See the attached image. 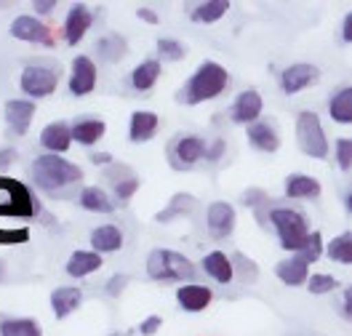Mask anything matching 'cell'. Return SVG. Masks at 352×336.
<instances>
[{
	"mask_svg": "<svg viewBox=\"0 0 352 336\" xmlns=\"http://www.w3.org/2000/svg\"><path fill=\"white\" fill-rule=\"evenodd\" d=\"M41 214V203L35 195H30V190L22 181L0 177V219L14 216V219H32ZM30 238L27 227H14V229H3L0 227V243H24Z\"/></svg>",
	"mask_w": 352,
	"mask_h": 336,
	"instance_id": "6da1fadb",
	"label": "cell"
},
{
	"mask_svg": "<svg viewBox=\"0 0 352 336\" xmlns=\"http://www.w3.org/2000/svg\"><path fill=\"white\" fill-rule=\"evenodd\" d=\"M83 168L65 160L62 155H38L32 160V181L45 195L67 198L69 187L80 184Z\"/></svg>",
	"mask_w": 352,
	"mask_h": 336,
	"instance_id": "7a4b0ae2",
	"label": "cell"
},
{
	"mask_svg": "<svg viewBox=\"0 0 352 336\" xmlns=\"http://www.w3.org/2000/svg\"><path fill=\"white\" fill-rule=\"evenodd\" d=\"M230 83V72L221 67L219 62H203L190 80L179 89L176 93V102L182 104H203V102H211L217 99L221 91L227 89Z\"/></svg>",
	"mask_w": 352,
	"mask_h": 336,
	"instance_id": "3957f363",
	"label": "cell"
},
{
	"mask_svg": "<svg viewBox=\"0 0 352 336\" xmlns=\"http://www.w3.org/2000/svg\"><path fill=\"white\" fill-rule=\"evenodd\" d=\"M267 219L272 224V229L278 232V240H280L283 251H294V254L302 251V246L307 243L309 235L307 216L302 211L288 208V205H275V208H270Z\"/></svg>",
	"mask_w": 352,
	"mask_h": 336,
	"instance_id": "277c9868",
	"label": "cell"
},
{
	"mask_svg": "<svg viewBox=\"0 0 352 336\" xmlns=\"http://www.w3.org/2000/svg\"><path fill=\"white\" fill-rule=\"evenodd\" d=\"M147 275L157 283H182L195 278V265L171 248H155L147 256Z\"/></svg>",
	"mask_w": 352,
	"mask_h": 336,
	"instance_id": "5b68a950",
	"label": "cell"
},
{
	"mask_svg": "<svg viewBox=\"0 0 352 336\" xmlns=\"http://www.w3.org/2000/svg\"><path fill=\"white\" fill-rule=\"evenodd\" d=\"M296 144L307 157H315V160L329 157V139L323 134L320 117L315 112H299V117H296Z\"/></svg>",
	"mask_w": 352,
	"mask_h": 336,
	"instance_id": "8992f818",
	"label": "cell"
},
{
	"mask_svg": "<svg viewBox=\"0 0 352 336\" xmlns=\"http://www.w3.org/2000/svg\"><path fill=\"white\" fill-rule=\"evenodd\" d=\"M59 78H62L59 67H51V65H27L22 69L19 86H22L24 96L30 102H35V99H45L48 93H54L56 86H59Z\"/></svg>",
	"mask_w": 352,
	"mask_h": 336,
	"instance_id": "52a82bcc",
	"label": "cell"
},
{
	"mask_svg": "<svg viewBox=\"0 0 352 336\" xmlns=\"http://www.w3.org/2000/svg\"><path fill=\"white\" fill-rule=\"evenodd\" d=\"M11 38L24 41V43L48 45V48H54V43H56L51 27L45 22H41V19H35V16H30V14H22V16H16L11 22Z\"/></svg>",
	"mask_w": 352,
	"mask_h": 336,
	"instance_id": "ba28073f",
	"label": "cell"
},
{
	"mask_svg": "<svg viewBox=\"0 0 352 336\" xmlns=\"http://www.w3.org/2000/svg\"><path fill=\"white\" fill-rule=\"evenodd\" d=\"M203 153H206V142L200 136H179L168 147L174 168H192L198 160H203Z\"/></svg>",
	"mask_w": 352,
	"mask_h": 336,
	"instance_id": "9c48e42d",
	"label": "cell"
},
{
	"mask_svg": "<svg viewBox=\"0 0 352 336\" xmlns=\"http://www.w3.org/2000/svg\"><path fill=\"white\" fill-rule=\"evenodd\" d=\"M206 227H208V235L214 240L230 238L232 229H235V208L224 201L211 203L208 205V214H206Z\"/></svg>",
	"mask_w": 352,
	"mask_h": 336,
	"instance_id": "30bf717a",
	"label": "cell"
},
{
	"mask_svg": "<svg viewBox=\"0 0 352 336\" xmlns=\"http://www.w3.org/2000/svg\"><path fill=\"white\" fill-rule=\"evenodd\" d=\"M96 65L91 62V56H75L72 69H69V93L72 96H88L96 89Z\"/></svg>",
	"mask_w": 352,
	"mask_h": 336,
	"instance_id": "8fae6325",
	"label": "cell"
},
{
	"mask_svg": "<svg viewBox=\"0 0 352 336\" xmlns=\"http://www.w3.org/2000/svg\"><path fill=\"white\" fill-rule=\"evenodd\" d=\"M318 80H320V69L315 67V65L296 62V65H291V67L283 69V75H280V89L286 91V93H299V91H305L307 86L318 83Z\"/></svg>",
	"mask_w": 352,
	"mask_h": 336,
	"instance_id": "7c38bea8",
	"label": "cell"
},
{
	"mask_svg": "<svg viewBox=\"0 0 352 336\" xmlns=\"http://www.w3.org/2000/svg\"><path fill=\"white\" fill-rule=\"evenodd\" d=\"M35 117V102L30 99H11L6 102V126L14 136H24Z\"/></svg>",
	"mask_w": 352,
	"mask_h": 336,
	"instance_id": "4fadbf2b",
	"label": "cell"
},
{
	"mask_svg": "<svg viewBox=\"0 0 352 336\" xmlns=\"http://www.w3.org/2000/svg\"><path fill=\"white\" fill-rule=\"evenodd\" d=\"M91 24H94L91 8H88L86 3H75L65 19V41L69 45H78L83 38H86V32L91 30Z\"/></svg>",
	"mask_w": 352,
	"mask_h": 336,
	"instance_id": "5bb4252c",
	"label": "cell"
},
{
	"mask_svg": "<svg viewBox=\"0 0 352 336\" xmlns=\"http://www.w3.org/2000/svg\"><path fill=\"white\" fill-rule=\"evenodd\" d=\"M214 293L208 286H200V283H187L176 291V302L184 313H203L208 304H211Z\"/></svg>",
	"mask_w": 352,
	"mask_h": 336,
	"instance_id": "9a60e30c",
	"label": "cell"
},
{
	"mask_svg": "<svg viewBox=\"0 0 352 336\" xmlns=\"http://www.w3.org/2000/svg\"><path fill=\"white\" fill-rule=\"evenodd\" d=\"M41 144L48 155H62L69 150L72 144V136H69V123L65 120H56V123H48L43 131H41Z\"/></svg>",
	"mask_w": 352,
	"mask_h": 336,
	"instance_id": "2e32d148",
	"label": "cell"
},
{
	"mask_svg": "<svg viewBox=\"0 0 352 336\" xmlns=\"http://www.w3.org/2000/svg\"><path fill=\"white\" fill-rule=\"evenodd\" d=\"M248 142H251V147L254 150H259V153H278V147H280V136H278V128L270 123V120H256V123H251V128H248Z\"/></svg>",
	"mask_w": 352,
	"mask_h": 336,
	"instance_id": "e0dca14e",
	"label": "cell"
},
{
	"mask_svg": "<svg viewBox=\"0 0 352 336\" xmlns=\"http://www.w3.org/2000/svg\"><path fill=\"white\" fill-rule=\"evenodd\" d=\"M262 96H259V91H243L238 93V99H235V104H232V120L235 123H256L259 120V115H262Z\"/></svg>",
	"mask_w": 352,
	"mask_h": 336,
	"instance_id": "ac0fdd59",
	"label": "cell"
},
{
	"mask_svg": "<svg viewBox=\"0 0 352 336\" xmlns=\"http://www.w3.org/2000/svg\"><path fill=\"white\" fill-rule=\"evenodd\" d=\"M160 126V117L150 110H136L131 115V123H129V139L133 144H144L150 142Z\"/></svg>",
	"mask_w": 352,
	"mask_h": 336,
	"instance_id": "d6986e66",
	"label": "cell"
},
{
	"mask_svg": "<svg viewBox=\"0 0 352 336\" xmlns=\"http://www.w3.org/2000/svg\"><path fill=\"white\" fill-rule=\"evenodd\" d=\"M107 134V123L104 120H99V117H83V120H75L72 126H69V136H72V142H78V144H96L99 139H104Z\"/></svg>",
	"mask_w": 352,
	"mask_h": 336,
	"instance_id": "ffe728a7",
	"label": "cell"
},
{
	"mask_svg": "<svg viewBox=\"0 0 352 336\" xmlns=\"http://www.w3.org/2000/svg\"><path fill=\"white\" fill-rule=\"evenodd\" d=\"M83 302V291L78 286H62L51 293V310H54V317L65 320L67 315H72Z\"/></svg>",
	"mask_w": 352,
	"mask_h": 336,
	"instance_id": "44dd1931",
	"label": "cell"
},
{
	"mask_svg": "<svg viewBox=\"0 0 352 336\" xmlns=\"http://www.w3.org/2000/svg\"><path fill=\"white\" fill-rule=\"evenodd\" d=\"M91 246H94V254H112V251H120L123 248V232L120 227L115 224H102L91 232Z\"/></svg>",
	"mask_w": 352,
	"mask_h": 336,
	"instance_id": "7402d4cb",
	"label": "cell"
},
{
	"mask_svg": "<svg viewBox=\"0 0 352 336\" xmlns=\"http://www.w3.org/2000/svg\"><path fill=\"white\" fill-rule=\"evenodd\" d=\"M203 272H206L208 278H214L217 283H221V286L232 283V278H235L232 262H230V256H227L224 251H211V254H206V256H203Z\"/></svg>",
	"mask_w": 352,
	"mask_h": 336,
	"instance_id": "603a6c76",
	"label": "cell"
},
{
	"mask_svg": "<svg viewBox=\"0 0 352 336\" xmlns=\"http://www.w3.org/2000/svg\"><path fill=\"white\" fill-rule=\"evenodd\" d=\"M275 275L286 283V286H305L309 278V265L302 259V256H291L286 262H278V267H275Z\"/></svg>",
	"mask_w": 352,
	"mask_h": 336,
	"instance_id": "cb8c5ba5",
	"label": "cell"
},
{
	"mask_svg": "<svg viewBox=\"0 0 352 336\" xmlns=\"http://www.w3.org/2000/svg\"><path fill=\"white\" fill-rule=\"evenodd\" d=\"M102 256L94 254V251H72L69 259H67V275L69 278H86L91 272L102 269Z\"/></svg>",
	"mask_w": 352,
	"mask_h": 336,
	"instance_id": "d4e9b609",
	"label": "cell"
},
{
	"mask_svg": "<svg viewBox=\"0 0 352 336\" xmlns=\"http://www.w3.org/2000/svg\"><path fill=\"white\" fill-rule=\"evenodd\" d=\"M78 201L80 205L86 208V211H94V214H112L115 211V203L112 198L102 190V187H83L80 190V195H78Z\"/></svg>",
	"mask_w": 352,
	"mask_h": 336,
	"instance_id": "484cf974",
	"label": "cell"
},
{
	"mask_svg": "<svg viewBox=\"0 0 352 336\" xmlns=\"http://www.w3.org/2000/svg\"><path fill=\"white\" fill-rule=\"evenodd\" d=\"M0 336H43L35 317H0Z\"/></svg>",
	"mask_w": 352,
	"mask_h": 336,
	"instance_id": "4316f807",
	"label": "cell"
},
{
	"mask_svg": "<svg viewBox=\"0 0 352 336\" xmlns=\"http://www.w3.org/2000/svg\"><path fill=\"white\" fill-rule=\"evenodd\" d=\"M320 181L307 177V174H291L286 179L288 198H318L320 195Z\"/></svg>",
	"mask_w": 352,
	"mask_h": 336,
	"instance_id": "83f0119b",
	"label": "cell"
},
{
	"mask_svg": "<svg viewBox=\"0 0 352 336\" xmlns=\"http://www.w3.org/2000/svg\"><path fill=\"white\" fill-rule=\"evenodd\" d=\"M329 112H331V117H333L336 123L350 126V123H352V89H350V86L339 89L333 96H331V99H329Z\"/></svg>",
	"mask_w": 352,
	"mask_h": 336,
	"instance_id": "f1b7e54d",
	"label": "cell"
},
{
	"mask_svg": "<svg viewBox=\"0 0 352 336\" xmlns=\"http://www.w3.org/2000/svg\"><path fill=\"white\" fill-rule=\"evenodd\" d=\"M96 54H99V59H104V62H120L126 54H129V43H126V38L123 35H104L99 43H96Z\"/></svg>",
	"mask_w": 352,
	"mask_h": 336,
	"instance_id": "f546056e",
	"label": "cell"
},
{
	"mask_svg": "<svg viewBox=\"0 0 352 336\" xmlns=\"http://www.w3.org/2000/svg\"><path fill=\"white\" fill-rule=\"evenodd\" d=\"M230 11V3L227 0H206V3H198L195 8H192V22L198 24H214L219 22L221 16Z\"/></svg>",
	"mask_w": 352,
	"mask_h": 336,
	"instance_id": "4dcf8cb0",
	"label": "cell"
},
{
	"mask_svg": "<svg viewBox=\"0 0 352 336\" xmlns=\"http://www.w3.org/2000/svg\"><path fill=\"white\" fill-rule=\"evenodd\" d=\"M160 62H155V59H147V62H142L139 67L131 72V86L136 91H150L157 83V78H160Z\"/></svg>",
	"mask_w": 352,
	"mask_h": 336,
	"instance_id": "1f68e13d",
	"label": "cell"
},
{
	"mask_svg": "<svg viewBox=\"0 0 352 336\" xmlns=\"http://www.w3.org/2000/svg\"><path fill=\"white\" fill-rule=\"evenodd\" d=\"M195 208V198L192 195H187V192H179L171 198V203L163 208V211H157V222H171L174 216H182V214H190Z\"/></svg>",
	"mask_w": 352,
	"mask_h": 336,
	"instance_id": "d6a6232c",
	"label": "cell"
},
{
	"mask_svg": "<svg viewBox=\"0 0 352 336\" xmlns=\"http://www.w3.org/2000/svg\"><path fill=\"white\" fill-rule=\"evenodd\" d=\"M326 254H329V259L339 262V265H352V232H342L339 238H333Z\"/></svg>",
	"mask_w": 352,
	"mask_h": 336,
	"instance_id": "836d02e7",
	"label": "cell"
},
{
	"mask_svg": "<svg viewBox=\"0 0 352 336\" xmlns=\"http://www.w3.org/2000/svg\"><path fill=\"white\" fill-rule=\"evenodd\" d=\"M296 256H302L307 265H315V262L323 256V235H320L318 229H312L307 235V243L302 246V251H299Z\"/></svg>",
	"mask_w": 352,
	"mask_h": 336,
	"instance_id": "e575fe53",
	"label": "cell"
},
{
	"mask_svg": "<svg viewBox=\"0 0 352 336\" xmlns=\"http://www.w3.org/2000/svg\"><path fill=\"white\" fill-rule=\"evenodd\" d=\"M230 262H232V272H238V275H241L243 283H256L259 269H256V265H254L245 254H235V256H230Z\"/></svg>",
	"mask_w": 352,
	"mask_h": 336,
	"instance_id": "d590c367",
	"label": "cell"
},
{
	"mask_svg": "<svg viewBox=\"0 0 352 336\" xmlns=\"http://www.w3.org/2000/svg\"><path fill=\"white\" fill-rule=\"evenodd\" d=\"M157 54H160V59H166V62H179V59H184L187 48H184V43L174 41V38H160V41H157Z\"/></svg>",
	"mask_w": 352,
	"mask_h": 336,
	"instance_id": "8d00e7d4",
	"label": "cell"
},
{
	"mask_svg": "<svg viewBox=\"0 0 352 336\" xmlns=\"http://www.w3.org/2000/svg\"><path fill=\"white\" fill-rule=\"evenodd\" d=\"M309 289V293H331V291H336L339 289V280L333 278V275H323V272H318V275H309L307 278V283H305Z\"/></svg>",
	"mask_w": 352,
	"mask_h": 336,
	"instance_id": "74e56055",
	"label": "cell"
},
{
	"mask_svg": "<svg viewBox=\"0 0 352 336\" xmlns=\"http://www.w3.org/2000/svg\"><path fill=\"white\" fill-rule=\"evenodd\" d=\"M139 177H126V179H115V198L120 201H131L133 192L139 190Z\"/></svg>",
	"mask_w": 352,
	"mask_h": 336,
	"instance_id": "f35d334b",
	"label": "cell"
},
{
	"mask_svg": "<svg viewBox=\"0 0 352 336\" xmlns=\"http://www.w3.org/2000/svg\"><path fill=\"white\" fill-rule=\"evenodd\" d=\"M336 163L342 171L352 168V139H339L336 142Z\"/></svg>",
	"mask_w": 352,
	"mask_h": 336,
	"instance_id": "ab89813d",
	"label": "cell"
},
{
	"mask_svg": "<svg viewBox=\"0 0 352 336\" xmlns=\"http://www.w3.org/2000/svg\"><path fill=\"white\" fill-rule=\"evenodd\" d=\"M243 205H251V208H259V205H264V203L270 201V195L264 192V190H256V187H251V190H245L243 192Z\"/></svg>",
	"mask_w": 352,
	"mask_h": 336,
	"instance_id": "60d3db41",
	"label": "cell"
},
{
	"mask_svg": "<svg viewBox=\"0 0 352 336\" xmlns=\"http://www.w3.org/2000/svg\"><path fill=\"white\" fill-rule=\"evenodd\" d=\"M160 326H163V320H160V315H150V317H144L142 320V326H139V334L142 336H153L160 331Z\"/></svg>",
	"mask_w": 352,
	"mask_h": 336,
	"instance_id": "b9f144b4",
	"label": "cell"
},
{
	"mask_svg": "<svg viewBox=\"0 0 352 336\" xmlns=\"http://www.w3.org/2000/svg\"><path fill=\"white\" fill-rule=\"evenodd\" d=\"M224 153H227V144H224V139H217L211 147L206 144V153H203V157H206L208 163H217V160H219Z\"/></svg>",
	"mask_w": 352,
	"mask_h": 336,
	"instance_id": "7bdbcfd3",
	"label": "cell"
},
{
	"mask_svg": "<svg viewBox=\"0 0 352 336\" xmlns=\"http://www.w3.org/2000/svg\"><path fill=\"white\" fill-rule=\"evenodd\" d=\"M129 286V275H112L110 283H107V293L110 296H120Z\"/></svg>",
	"mask_w": 352,
	"mask_h": 336,
	"instance_id": "ee69618b",
	"label": "cell"
},
{
	"mask_svg": "<svg viewBox=\"0 0 352 336\" xmlns=\"http://www.w3.org/2000/svg\"><path fill=\"white\" fill-rule=\"evenodd\" d=\"M14 163H16V150H14V147H3V150H0V174L8 171Z\"/></svg>",
	"mask_w": 352,
	"mask_h": 336,
	"instance_id": "f6af8a7d",
	"label": "cell"
},
{
	"mask_svg": "<svg viewBox=\"0 0 352 336\" xmlns=\"http://www.w3.org/2000/svg\"><path fill=\"white\" fill-rule=\"evenodd\" d=\"M136 16H139L142 22H147V24H157V22H160V16L155 14L153 8H139V11H136Z\"/></svg>",
	"mask_w": 352,
	"mask_h": 336,
	"instance_id": "bcb514c9",
	"label": "cell"
},
{
	"mask_svg": "<svg viewBox=\"0 0 352 336\" xmlns=\"http://www.w3.org/2000/svg\"><path fill=\"white\" fill-rule=\"evenodd\" d=\"M32 5H35L38 14H51V11L56 8V0H35Z\"/></svg>",
	"mask_w": 352,
	"mask_h": 336,
	"instance_id": "7dc6e473",
	"label": "cell"
},
{
	"mask_svg": "<svg viewBox=\"0 0 352 336\" xmlns=\"http://www.w3.org/2000/svg\"><path fill=\"white\" fill-rule=\"evenodd\" d=\"M342 41H344V43H352V14H347L344 22H342Z\"/></svg>",
	"mask_w": 352,
	"mask_h": 336,
	"instance_id": "c3c4849f",
	"label": "cell"
},
{
	"mask_svg": "<svg viewBox=\"0 0 352 336\" xmlns=\"http://www.w3.org/2000/svg\"><path fill=\"white\" fill-rule=\"evenodd\" d=\"M91 163H94V166H110L112 163V155L110 153H91Z\"/></svg>",
	"mask_w": 352,
	"mask_h": 336,
	"instance_id": "681fc988",
	"label": "cell"
},
{
	"mask_svg": "<svg viewBox=\"0 0 352 336\" xmlns=\"http://www.w3.org/2000/svg\"><path fill=\"white\" fill-rule=\"evenodd\" d=\"M342 310H344V317H352V291H350V289L344 291V299H342Z\"/></svg>",
	"mask_w": 352,
	"mask_h": 336,
	"instance_id": "f907efd6",
	"label": "cell"
},
{
	"mask_svg": "<svg viewBox=\"0 0 352 336\" xmlns=\"http://www.w3.org/2000/svg\"><path fill=\"white\" fill-rule=\"evenodd\" d=\"M6 275H8V267H6V259H0V283L6 280Z\"/></svg>",
	"mask_w": 352,
	"mask_h": 336,
	"instance_id": "816d5d0a",
	"label": "cell"
},
{
	"mask_svg": "<svg viewBox=\"0 0 352 336\" xmlns=\"http://www.w3.org/2000/svg\"><path fill=\"white\" fill-rule=\"evenodd\" d=\"M110 336H129V334H118V331H115V334H110Z\"/></svg>",
	"mask_w": 352,
	"mask_h": 336,
	"instance_id": "f5cc1de1",
	"label": "cell"
}]
</instances>
